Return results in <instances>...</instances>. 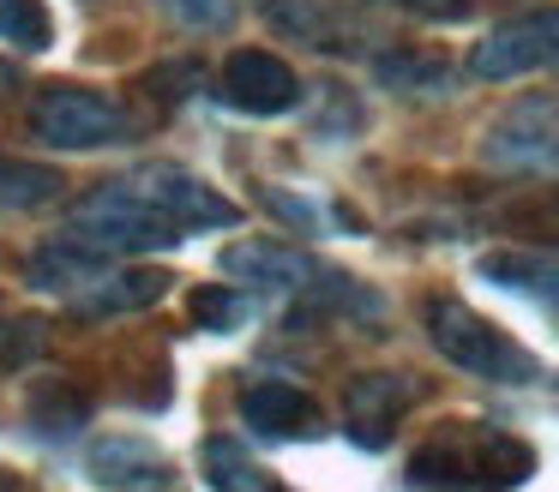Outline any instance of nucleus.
Instances as JSON below:
<instances>
[{
  "label": "nucleus",
  "instance_id": "nucleus-19",
  "mask_svg": "<svg viewBox=\"0 0 559 492\" xmlns=\"http://www.w3.org/2000/svg\"><path fill=\"white\" fill-rule=\"evenodd\" d=\"M409 487L415 492H469V451L451 439H433L409 456Z\"/></svg>",
  "mask_w": 559,
  "mask_h": 492
},
{
  "label": "nucleus",
  "instance_id": "nucleus-8",
  "mask_svg": "<svg viewBox=\"0 0 559 492\" xmlns=\"http://www.w3.org/2000/svg\"><path fill=\"white\" fill-rule=\"evenodd\" d=\"M85 475L103 492H175V463L151 439H133V432H115V439L91 444Z\"/></svg>",
  "mask_w": 559,
  "mask_h": 492
},
{
  "label": "nucleus",
  "instance_id": "nucleus-10",
  "mask_svg": "<svg viewBox=\"0 0 559 492\" xmlns=\"http://www.w3.org/2000/svg\"><path fill=\"white\" fill-rule=\"evenodd\" d=\"M217 264L241 288H313L325 276V264L307 259L301 247H283V240H235V247H223Z\"/></svg>",
  "mask_w": 559,
  "mask_h": 492
},
{
  "label": "nucleus",
  "instance_id": "nucleus-20",
  "mask_svg": "<svg viewBox=\"0 0 559 492\" xmlns=\"http://www.w3.org/2000/svg\"><path fill=\"white\" fill-rule=\"evenodd\" d=\"M373 79L403 96H445L451 91V67L445 60H427V55H379Z\"/></svg>",
  "mask_w": 559,
  "mask_h": 492
},
{
  "label": "nucleus",
  "instance_id": "nucleus-11",
  "mask_svg": "<svg viewBox=\"0 0 559 492\" xmlns=\"http://www.w3.org/2000/svg\"><path fill=\"white\" fill-rule=\"evenodd\" d=\"M415 403V384L403 379V372H361V379L349 384V403H343V415H349V439L355 444H385L391 427H397V415Z\"/></svg>",
  "mask_w": 559,
  "mask_h": 492
},
{
  "label": "nucleus",
  "instance_id": "nucleus-16",
  "mask_svg": "<svg viewBox=\"0 0 559 492\" xmlns=\"http://www.w3.org/2000/svg\"><path fill=\"white\" fill-rule=\"evenodd\" d=\"M481 276H487V283H499V288H518V295H530V300L559 307V264L535 259V252H487Z\"/></svg>",
  "mask_w": 559,
  "mask_h": 492
},
{
  "label": "nucleus",
  "instance_id": "nucleus-27",
  "mask_svg": "<svg viewBox=\"0 0 559 492\" xmlns=\"http://www.w3.org/2000/svg\"><path fill=\"white\" fill-rule=\"evenodd\" d=\"M403 12H415V19H439V24H451V19H469V7L475 0H397Z\"/></svg>",
  "mask_w": 559,
  "mask_h": 492
},
{
  "label": "nucleus",
  "instance_id": "nucleus-14",
  "mask_svg": "<svg viewBox=\"0 0 559 492\" xmlns=\"http://www.w3.org/2000/svg\"><path fill=\"white\" fill-rule=\"evenodd\" d=\"M97 271H109V264H103V252H85L79 240L61 235V240H49L43 252H31L25 283L43 288V295H79V288H85Z\"/></svg>",
  "mask_w": 559,
  "mask_h": 492
},
{
  "label": "nucleus",
  "instance_id": "nucleus-5",
  "mask_svg": "<svg viewBox=\"0 0 559 492\" xmlns=\"http://www.w3.org/2000/svg\"><path fill=\"white\" fill-rule=\"evenodd\" d=\"M535 67H559V12H523L493 36H481L469 55L475 79H523Z\"/></svg>",
  "mask_w": 559,
  "mask_h": 492
},
{
  "label": "nucleus",
  "instance_id": "nucleus-21",
  "mask_svg": "<svg viewBox=\"0 0 559 492\" xmlns=\"http://www.w3.org/2000/svg\"><path fill=\"white\" fill-rule=\"evenodd\" d=\"M55 192H61V175H55V168L0 156V216H7V211H31V204H49Z\"/></svg>",
  "mask_w": 559,
  "mask_h": 492
},
{
  "label": "nucleus",
  "instance_id": "nucleus-4",
  "mask_svg": "<svg viewBox=\"0 0 559 492\" xmlns=\"http://www.w3.org/2000/svg\"><path fill=\"white\" fill-rule=\"evenodd\" d=\"M121 180H127L133 199H145L157 216H169L181 235H193V228H229L235 216H241L229 199H217L205 180L187 175V168H175V163H145V168H133V175H121Z\"/></svg>",
  "mask_w": 559,
  "mask_h": 492
},
{
  "label": "nucleus",
  "instance_id": "nucleus-9",
  "mask_svg": "<svg viewBox=\"0 0 559 492\" xmlns=\"http://www.w3.org/2000/svg\"><path fill=\"white\" fill-rule=\"evenodd\" d=\"M241 420H247V432H259V439H319V432H325V408H319L307 391L283 384V379L247 384L241 391Z\"/></svg>",
  "mask_w": 559,
  "mask_h": 492
},
{
  "label": "nucleus",
  "instance_id": "nucleus-24",
  "mask_svg": "<svg viewBox=\"0 0 559 492\" xmlns=\"http://www.w3.org/2000/svg\"><path fill=\"white\" fill-rule=\"evenodd\" d=\"M0 43L49 48V12H43V0H0Z\"/></svg>",
  "mask_w": 559,
  "mask_h": 492
},
{
  "label": "nucleus",
  "instance_id": "nucleus-13",
  "mask_svg": "<svg viewBox=\"0 0 559 492\" xmlns=\"http://www.w3.org/2000/svg\"><path fill=\"white\" fill-rule=\"evenodd\" d=\"M535 475V451L511 432H481L469 451V487L475 492H518Z\"/></svg>",
  "mask_w": 559,
  "mask_h": 492
},
{
  "label": "nucleus",
  "instance_id": "nucleus-15",
  "mask_svg": "<svg viewBox=\"0 0 559 492\" xmlns=\"http://www.w3.org/2000/svg\"><path fill=\"white\" fill-rule=\"evenodd\" d=\"M493 223L506 235L530 240V247H559V187H530L518 199H506L493 211Z\"/></svg>",
  "mask_w": 559,
  "mask_h": 492
},
{
  "label": "nucleus",
  "instance_id": "nucleus-6",
  "mask_svg": "<svg viewBox=\"0 0 559 492\" xmlns=\"http://www.w3.org/2000/svg\"><path fill=\"white\" fill-rule=\"evenodd\" d=\"M481 156L499 168H559V103L530 96V103L506 108L487 127Z\"/></svg>",
  "mask_w": 559,
  "mask_h": 492
},
{
  "label": "nucleus",
  "instance_id": "nucleus-2",
  "mask_svg": "<svg viewBox=\"0 0 559 492\" xmlns=\"http://www.w3.org/2000/svg\"><path fill=\"white\" fill-rule=\"evenodd\" d=\"M427 336H433V348L451 360V367L475 372V379H493V384L542 379L535 355H523L499 324H487L481 312L463 307V300H427Z\"/></svg>",
  "mask_w": 559,
  "mask_h": 492
},
{
  "label": "nucleus",
  "instance_id": "nucleus-18",
  "mask_svg": "<svg viewBox=\"0 0 559 492\" xmlns=\"http://www.w3.org/2000/svg\"><path fill=\"white\" fill-rule=\"evenodd\" d=\"M31 420H37L43 439L61 444V439H73V432L91 420V403H85V396H79L67 379H43L37 391H31Z\"/></svg>",
  "mask_w": 559,
  "mask_h": 492
},
{
  "label": "nucleus",
  "instance_id": "nucleus-1",
  "mask_svg": "<svg viewBox=\"0 0 559 492\" xmlns=\"http://www.w3.org/2000/svg\"><path fill=\"white\" fill-rule=\"evenodd\" d=\"M67 240H79L85 252H103V259H121V252H163L181 240V228L169 216H157L145 199L127 192V180H103L97 192L73 204L67 216Z\"/></svg>",
  "mask_w": 559,
  "mask_h": 492
},
{
  "label": "nucleus",
  "instance_id": "nucleus-17",
  "mask_svg": "<svg viewBox=\"0 0 559 492\" xmlns=\"http://www.w3.org/2000/svg\"><path fill=\"white\" fill-rule=\"evenodd\" d=\"M199 463H205L211 492H277V480H271L235 439H205V456H199Z\"/></svg>",
  "mask_w": 559,
  "mask_h": 492
},
{
  "label": "nucleus",
  "instance_id": "nucleus-12",
  "mask_svg": "<svg viewBox=\"0 0 559 492\" xmlns=\"http://www.w3.org/2000/svg\"><path fill=\"white\" fill-rule=\"evenodd\" d=\"M169 283H175L169 271H97L73 295V312H85V319H109V312L157 307V300L169 295Z\"/></svg>",
  "mask_w": 559,
  "mask_h": 492
},
{
  "label": "nucleus",
  "instance_id": "nucleus-23",
  "mask_svg": "<svg viewBox=\"0 0 559 492\" xmlns=\"http://www.w3.org/2000/svg\"><path fill=\"white\" fill-rule=\"evenodd\" d=\"M259 12H265L277 31L301 36V43H313V48H331L325 43V7H319V0H259Z\"/></svg>",
  "mask_w": 559,
  "mask_h": 492
},
{
  "label": "nucleus",
  "instance_id": "nucleus-26",
  "mask_svg": "<svg viewBox=\"0 0 559 492\" xmlns=\"http://www.w3.org/2000/svg\"><path fill=\"white\" fill-rule=\"evenodd\" d=\"M163 12L181 19L187 31H217V24H229L235 0H163Z\"/></svg>",
  "mask_w": 559,
  "mask_h": 492
},
{
  "label": "nucleus",
  "instance_id": "nucleus-7",
  "mask_svg": "<svg viewBox=\"0 0 559 492\" xmlns=\"http://www.w3.org/2000/svg\"><path fill=\"white\" fill-rule=\"evenodd\" d=\"M223 103L241 108V115H289L301 103V79L283 55H265V48H241L223 67Z\"/></svg>",
  "mask_w": 559,
  "mask_h": 492
},
{
  "label": "nucleus",
  "instance_id": "nucleus-3",
  "mask_svg": "<svg viewBox=\"0 0 559 492\" xmlns=\"http://www.w3.org/2000/svg\"><path fill=\"white\" fill-rule=\"evenodd\" d=\"M133 120L121 103H109L103 91H79V84H49L37 103V139L49 151H109L127 144Z\"/></svg>",
  "mask_w": 559,
  "mask_h": 492
},
{
  "label": "nucleus",
  "instance_id": "nucleus-22",
  "mask_svg": "<svg viewBox=\"0 0 559 492\" xmlns=\"http://www.w3.org/2000/svg\"><path fill=\"white\" fill-rule=\"evenodd\" d=\"M187 312H193V324L199 331H211V336H223V331H235V324H247V295L235 283H205V288H193L187 295Z\"/></svg>",
  "mask_w": 559,
  "mask_h": 492
},
{
  "label": "nucleus",
  "instance_id": "nucleus-25",
  "mask_svg": "<svg viewBox=\"0 0 559 492\" xmlns=\"http://www.w3.org/2000/svg\"><path fill=\"white\" fill-rule=\"evenodd\" d=\"M49 348V331L37 319H0V372H19Z\"/></svg>",
  "mask_w": 559,
  "mask_h": 492
}]
</instances>
